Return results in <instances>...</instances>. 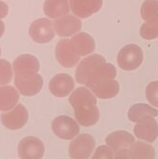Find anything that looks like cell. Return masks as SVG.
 <instances>
[{"label":"cell","instance_id":"obj_12","mask_svg":"<svg viewBox=\"0 0 158 159\" xmlns=\"http://www.w3.org/2000/svg\"><path fill=\"white\" fill-rule=\"evenodd\" d=\"M135 136L147 143H154L158 137V123L153 116L140 119L134 127Z\"/></svg>","mask_w":158,"mask_h":159},{"label":"cell","instance_id":"obj_11","mask_svg":"<svg viewBox=\"0 0 158 159\" xmlns=\"http://www.w3.org/2000/svg\"><path fill=\"white\" fill-rule=\"evenodd\" d=\"M104 62H106L104 57L99 54H93L85 58L76 68L75 71L76 82L82 85H86L87 81L88 80L92 73L95 71V69L99 65Z\"/></svg>","mask_w":158,"mask_h":159},{"label":"cell","instance_id":"obj_1","mask_svg":"<svg viewBox=\"0 0 158 159\" xmlns=\"http://www.w3.org/2000/svg\"><path fill=\"white\" fill-rule=\"evenodd\" d=\"M69 102L74 108L75 119L83 127H91L98 123L100 111L97 107V99L89 89L77 88L70 96Z\"/></svg>","mask_w":158,"mask_h":159},{"label":"cell","instance_id":"obj_3","mask_svg":"<svg viewBox=\"0 0 158 159\" xmlns=\"http://www.w3.org/2000/svg\"><path fill=\"white\" fill-rule=\"evenodd\" d=\"M14 84L19 92L23 96H34L43 87V78L35 72L15 74Z\"/></svg>","mask_w":158,"mask_h":159},{"label":"cell","instance_id":"obj_31","mask_svg":"<svg viewBox=\"0 0 158 159\" xmlns=\"http://www.w3.org/2000/svg\"><path fill=\"white\" fill-rule=\"evenodd\" d=\"M0 55H1V48H0Z\"/></svg>","mask_w":158,"mask_h":159},{"label":"cell","instance_id":"obj_16","mask_svg":"<svg viewBox=\"0 0 158 159\" xmlns=\"http://www.w3.org/2000/svg\"><path fill=\"white\" fill-rule=\"evenodd\" d=\"M105 142L114 153H117L122 149L130 147L134 143L135 138L132 134L127 131L118 130L109 134L105 139Z\"/></svg>","mask_w":158,"mask_h":159},{"label":"cell","instance_id":"obj_15","mask_svg":"<svg viewBox=\"0 0 158 159\" xmlns=\"http://www.w3.org/2000/svg\"><path fill=\"white\" fill-rule=\"evenodd\" d=\"M69 2L74 15L82 19L97 13L102 6V0H69Z\"/></svg>","mask_w":158,"mask_h":159},{"label":"cell","instance_id":"obj_21","mask_svg":"<svg viewBox=\"0 0 158 159\" xmlns=\"http://www.w3.org/2000/svg\"><path fill=\"white\" fill-rule=\"evenodd\" d=\"M128 116L130 121L137 123L140 119L145 116H157L158 110L151 107L146 103H136L130 107Z\"/></svg>","mask_w":158,"mask_h":159},{"label":"cell","instance_id":"obj_19","mask_svg":"<svg viewBox=\"0 0 158 159\" xmlns=\"http://www.w3.org/2000/svg\"><path fill=\"white\" fill-rule=\"evenodd\" d=\"M68 0H46L44 12L50 19H57L67 15L70 12Z\"/></svg>","mask_w":158,"mask_h":159},{"label":"cell","instance_id":"obj_8","mask_svg":"<svg viewBox=\"0 0 158 159\" xmlns=\"http://www.w3.org/2000/svg\"><path fill=\"white\" fill-rule=\"evenodd\" d=\"M44 153L43 143L34 136L23 138L18 145V155L20 159H42Z\"/></svg>","mask_w":158,"mask_h":159},{"label":"cell","instance_id":"obj_24","mask_svg":"<svg viewBox=\"0 0 158 159\" xmlns=\"http://www.w3.org/2000/svg\"><path fill=\"white\" fill-rule=\"evenodd\" d=\"M140 34L142 38L152 40L158 37V19L152 20L143 23L141 27Z\"/></svg>","mask_w":158,"mask_h":159},{"label":"cell","instance_id":"obj_26","mask_svg":"<svg viewBox=\"0 0 158 159\" xmlns=\"http://www.w3.org/2000/svg\"><path fill=\"white\" fill-rule=\"evenodd\" d=\"M146 98L153 106L158 108V81H153L147 86Z\"/></svg>","mask_w":158,"mask_h":159},{"label":"cell","instance_id":"obj_13","mask_svg":"<svg viewBox=\"0 0 158 159\" xmlns=\"http://www.w3.org/2000/svg\"><path fill=\"white\" fill-rule=\"evenodd\" d=\"M81 20L73 15H65L53 21L55 33L61 37H69L81 30Z\"/></svg>","mask_w":158,"mask_h":159},{"label":"cell","instance_id":"obj_7","mask_svg":"<svg viewBox=\"0 0 158 159\" xmlns=\"http://www.w3.org/2000/svg\"><path fill=\"white\" fill-rule=\"evenodd\" d=\"M29 34L33 41L36 43H48L53 39L55 35L53 23L46 18L35 20L32 22L29 28Z\"/></svg>","mask_w":158,"mask_h":159},{"label":"cell","instance_id":"obj_28","mask_svg":"<svg viewBox=\"0 0 158 159\" xmlns=\"http://www.w3.org/2000/svg\"><path fill=\"white\" fill-rule=\"evenodd\" d=\"M114 159H132V157L128 149H122L115 153V157Z\"/></svg>","mask_w":158,"mask_h":159},{"label":"cell","instance_id":"obj_18","mask_svg":"<svg viewBox=\"0 0 158 159\" xmlns=\"http://www.w3.org/2000/svg\"><path fill=\"white\" fill-rule=\"evenodd\" d=\"M40 64L36 57L31 54H23L17 57L13 62V70L15 74L24 72H35L39 71Z\"/></svg>","mask_w":158,"mask_h":159},{"label":"cell","instance_id":"obj_23","mask_svg":"<svg viewBox=\"0 0 158 159\" xmlns=\"http://www.w3.org/2000/svg\"><path fill=\"white\" fill-rule=\"evenodd\" d=\"M141 16L145 21L158 19V0H145L141 7Z\"/></svg>","mask_w":158,"mask_h":159},{"label":"cell","instance_id":"obj_10","mask_svg":"<svg viewBox=\"0 0 158 159\" xmlns=\"http://www.w3.org/2000/svg\"><path fill=\"white\" fill-rule=\"evenodd\" d=\"M55 55L58 62L65 68H72L75 66L80 57L73 49L71 39H61L58 42L55 49Z\"/></svg>","mask_w":158,"mask_h":159},{"label":"cell","instance_id":"obj_14","mask_svg":"<svg viewBox=\"0 0 158 159\" xmlns=\"http://www.w3.org/2000/svg\"><path fill=\"white\" fill-rule=\"evenodd\" d=\"M50 92L58 98L66 97L74 88V82L71 75L67 74L56 75L48 85Z\"/></svg>","mask_w":158,"mask_h":159},{"label":"cell","instance_id":"obj_5","mask_svg":"<svg viewBox=\"0 0 158 159\" xmlns=\"http://www.w3.org/2000/svg\"><path fill=\"white\" fill-rule=\"evenodd\" d=\"M95 144V139L90 134H80L70 143L69 156L72 159H88Z\"/></svg>","mask_w":158,"mask_h":159},{"label":"cell","instance_id":"obj_2","mask_svg":"<svg viewBox=\"0 0 158 159\" xmlns=\"http://www.w3.org/2000/svg\"><path fill=\"white\" fill-rule=\"evenodd\" d=\"M116 69L111 63H102L99 65L86 83V87L100 99H112L119 92V84L115 80Z\"/></svg>","mask_w":158,"mask_h":159},{"label":"cell","instance_id":"obj_25","mask_svg":"<svg viewBox=\"0 0 158 159\" xmlns=\"http://www.w3.org/2000/svg\"><path fill=\"white\" fill-rule=\"evenodd\" d=\"M13 76L12 66L6 60H0V85L8 84Z\"/></svg>","mask_w":158,"mask_h":159},{"label":"cell","instance_id":"obj_20","mask_svg":"<svg viewBox=\"0 0 158 159\" xmlns=\"http://www.w3.org/2000/svg\"><path fill=\"white\" fill-rule=\"evenodd\" d=\"M20 99L19 92L11 86L0 87V111L7 112L13 109Z\"/></svg>","mask_w":158,"mask_h":159},{"label":"cell","instance_id":"obj_6","mask_svg":"<svg viewBox=\"0 0 158 159\" xmlns=\"http://www.w3.org/2000/svg\"><path fill=\"white\" fill-rule=\"evenodd\" d=\"M51 129L56 136L62 140H72L75 138L80 131L77 122L67 116L56 117L51 123Z\"/></svg>","mask_w":158,"mask_h":159},{"label":"cell","instance_id":"obj_29","mask_svg":"<svg viewBox=\"0 0 158 159\" xmlns=\"http://www.w3.org/2000/svg\"><path fill=\"white\" fill-rule=\"evenodd\" d=\"M8 13V7L5 2L0 1V18H5Z\"/></svg>","mask_w":158,"mask_h":159},{"label":"cell","instance_id":"obj_17","mask_svg":"<svg viewBox=\"0 0 158 159\" xmlns=\"http://www.w3.org/2000/svg\"><path fill=\"white\" fill-rule=\"evenodd\" d=\"M71 44L74 52L79 56H87L95 49V41L93 37L87 33H78L71 39Z\"/></svg>","mask_w":158,"mask_h":159},{"label":"cell","instance_id":"obj_9","mask_svg":"<svg viewBox=\"0 0 158 159\" xmlns=\"http://www.w3.org/2000/svg\"><path fill=\"white\" fill-rule=\"evenodd\" d=\"M3 126L10 130H17L25 126L29 116L27 109L22 104H17L9 112H5L0 116Z\"/></svg>","mask_w":158,"mask_h":159},{"label":"cell","instance_id":"obj_30","mask_svg":"<svg viewBox=\"0 0 158 159\" xmlns=\"http://www.w3.org/2000/svg\"><path fill=\"white\" fill-rule=\"evenodd\" d=\"M4 32H5V25H4L3 21H2V20H0V38L2 37V35H3V34H4Z\"/></svg>","mask_w":158,"mask_h":159},{"label":"cell","instance_id":"obj_22","mask_svg":"<svg viewBox=\"0 0 158 159\" xmlns=\"http://www.w3.org/2000/svg\"><path fill=\"white\" fill-rule=\"evenodd\" d=\"M129 154L132 159H155V148L143 142H134L129 147Z\"/></svg>","mask_w":158,"mask_h":159},{"label":"cell","instance_id":"obj_27","mask_svg":"<svg viewBox=\"0 0 158 159\" xmlns=\"http://www.w3.org/2000/svg\"><path fill=\"white\" fill-rule=\"evenodd\" d=\"M91 159H114V152L109 146H99Z\"/></svg>","mask_w":158,"mask_h":159},{"label":"cell","instance_id":"obj_4","mask_svg":"<svg viewBox=\"0 0 158 159\" xmlns=\"http://www.w3.org/2000/svg\"><path fill=\"white\" fill-rule=\"evenodd\" d=\"M143 61L142 49L135 44H129L122 48L117 55V63L125 71H133Z\"/></svg>","mask_w":158,"mask_h":159}]
</instances>
